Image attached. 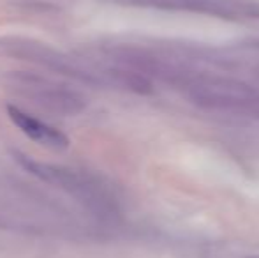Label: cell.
Listing matches in <instances>:
<instances>
[{
	"label": "cell",
	"mask_w": 259,
	"mask_h": 258,
	"mask_svg": "<svg viewBox=\"0 0 259 258\" xmlns=\"http://www.w3.org/2000/svg\"><path fill=\"white\" fill-rule=\"evenodd\" d=\"M14 156L30 175H34L41 182L64 191L97 219L113 221L115 217H118V196L103 177L83 168L37 161V159H32L20 152Z\"/></svg>",
	"instance_id": "6da1fadb"
},
{
	"label": "cell",
	"mask_w": 259,
	"mask_h": 258,
	"mask_svg": "<svg viewBox=\"0 0 259 258\" xmlns=\"http://www.w3.org/2000/svg\"><path fill=\"white\" fill-rule=\"evenodd\" d=\"M184 83L191 103L210 112L259 117V90L224 76H196Z\"/></svg>",
	"instance_id": "7a4b0ae2"
},
{
	"label": "cell",
	"mask_w": 259,
	"mask_h": 258,
	"mask_svg": "<svg viewBox=\"0 0 259 258\" xmlns=\"http://www.w3.org/2000/svg\"><path fill=\"white\" fill-rule=\"evenodd\" d=\"M7 85L20 97L57 115H76L87 106V99L81 92L37 72L14 71L7 78Z\"/></svg>",
	"instance_id": "3957f363"
},
{
	"label": "cell",
	"mask_w": 259,
	"mask_h": 258,
	"mask_svg": "<svg viewBox=\"0 0 259 258\" xmlns=\"http://www.w3.org/2000/svg\"><path fill=\"white\" fill-rule=\"evenodd\" d=\"M115 2L138 7H152V9L191 11V13L213 14L219 18H236L240 14H250L245 6L233 0H115Z\"/></svg>",
	"instance_id": "277c9868"
},
{
	"label": "cell",
	"mask_w": 259,
	"mask_h": 258,
	"mask_svg": "<svg viewBox=\"0 0 259 258\" xmlns=\"http://www.w3.org/2000/svg\"><path fill=\"white\" fill-rule=\"evenodd\" d=\"M7 115H9L11 122L21 133L27 134L30 140L37 141L39 145L55 149V151H62V149L69 147V138L60 129L41 121V119L34 117L32 114L25 112L23 108L16 106V104H7Z\"/></svg>",
	"instance_id": "5b68a950"
}]
</instances>
